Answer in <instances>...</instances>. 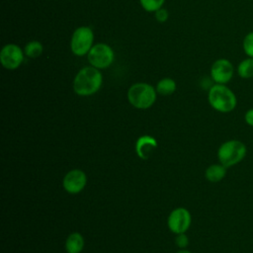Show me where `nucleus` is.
<instances>
[{
    "mask_svg": "<svg viewBox=\"0 0 253 253\" xmlns=\"http://www.w3.org/2000/svg\"><path fill=\"white\" fill-rule=\"evenodd\" d=\"M103 76L98 68L86 66L75 76L73 90L79 96H90L95 94L102 86Z\"/></svg>",
    "mask_w": 253,
    "mask_h": 253,
    "instance_id": "f257e3e1",
    "label": "nucleus"
},
{
    "mask_svg": "<svg viewBox=\"0 0 253 253\" xmlns=\"http://www.w3.org/2000/svg\"><path fill=\"white\" fill-rule=\"evenodd\" d=\"M208 100L211 107L219 113H230L237 105L235 94L224 84H214L211 86L209 91Z\"/></svg>",
    "mask_w": 253,
    "mask_h": 253,
    "instance_id": "f03ea898",
    "label": "nucleus"
},
{
    "mask_svg": "<svg viewBox=\"0 0 253 253\" xmlns=\"http://www.w3.org/2000/svg\"><path fill=\"white\" fill-rule=\"evenodd\" d=\"M247 153L246 145L238 139H229L220 144L217 149L218 161L226 168L241 162Z\"/></svg>",
    "mask_w": 253,
    "mask_h": 253,
    "instance_id": "7ed1b4c3",
    "label": "nucleus"
},
{
    "mask_svg": "<svg viewBox=\"0 0 253 253\" xmlns=\"http://www.w3.org/2000/svg\"><path fill=\"white\" fill-rule=\"evenodd\" d=\"M127 100L136 109H148L156 100V89L147 83H135L127 91Z\"/></svg>",
    "mask_w": 253,
    "mask_h": 253,
    "instance_id": "20e7f679",
    "label": "nucleus"
},
{
    "mask_svg": "<svg viewBox=\"0 0 253 253\" xmlns=\"http://www.w3.org/2000/svg\"><path fill=\"white\" fill-rule=\"evenodd\" d=\"M94 34L89 27H79L77 28L71 38V50L74 54L83 56L89 52L93 46Z\"/></svg>",
    "mask_w": 253,
    "mask_h": 253,
    "instance_id": "39448f33",
    "label": "nucleus"
},
{
    "mask_svg": "<svg viewBox=\"0 0 253 253\" xmlns=\"http://www.w3.org/2000/svg\"><path fill=\"white\" fill-rule=\"evenodd\" d=\"M88 61L96 68H107L114 61V51L106 43H97L89 50Z\"/></svg>",
    "mask_w": 253,
    "mask_h": 253,
    "instance_id": "423d86ee",
    "label": "nucleus"
},
{
    "mask_svg": "<svg viewBox=\"0 0 253 253\" xmlns=\"http://www.w3.org/2000/svg\"><path fill=\"white\" fill-rule=\"evenodd\" d=\"M191 213L185 208H177L173 210L167 219V225L170 231L175 234L185 233L191 226Z\"/></svg>",
    "mask_w": 253,
    "mask_h": 253,
    "instance_id": "0eeeda50",
    "label": "nucleus"
},
{
    "mask_svg": "<svg viewBox=\"0 0 253 253\" xmlns=\"http://www.w3.org/2000/svg\"><path fill=\"white\" fill-rule=\"evenodd\" d=\"M234 74L233 64L226 58H219L215 60L211 67V77L215 84L228 83Z\"/></svg>",
    "mask_w": 253,
    "mask_h": 253,
    "instance_id": "6e6552de",
    "label": "nucleus"
},
{
    "mask_svg": "<svg viewBox=\"0 0 253 253\" xmlns=\"http://www.w3.org/2000/svg\"><path fill=\"white\" fill-rule=\"evenodd\" d=\"M87 184V176L80 169H72L68 171L62 180L63 189L72 195L80 193Z\"/></svg>",
    "mask_w": 253,
    "mask_h": 253,
    "instance_id": "1a4fd4ad",
    "label": "nucleus"
},
{
    "mask_svg": "<svg viewBox=\"0 0 253 253\" xmlns=\"http://www.w3.org/2000/svg\"><path fill=\"white\" fill-rule=\"evenodd\" d=\"M0 60L2 65L7 69L18 68L24 60V53L20 46L9 43L2 47L0 52Z\"/></svg>",
    "mask_w": 253,
    "mask_h": 253,
    "instance_id": "9d476101",
    "label": "nucleus"
},
{
    "mask_svg": "<svg viewBox=\"0 0 253 253\" xmlns=\"http://www.w3.org/2000/svg\"><path fill=\"white\" fill-rule=\"evenodd\" d=\"M157 140L151 135H141L135 141V152L140 159H148L152 152L156 149Z\"/></svg>",
    "mask_w": 253,
    "mask_h": 253,
    "instance_id": "9b49d317",
    "label": "nucleus"
},
{
    "mask_svg": "<svg viewBox=\"0 0 253 253\" xmlns=\"http://www.w3.org/2000/svg\"><path fill=\"white\" fill-rule=\"evenodd\" d=\"M84 248V238L79 232L70 233L65 240V250L67 253H80Z\"/></svg>",
    "mask_w": 253,
    "mask_h": 253,
    "instance_id": "f8f14e48",
    "label": "nucleus"
},
{
    "mask_svg": "<svg viewBox=\"0 0 253 253\" xmlns=\"http://www.w3.org/2000/svg\"><path fill=\"white\" fill-rule=\"evenodd\" d=\"M226 175V167L221 163L211 164L205 171V177L208 181L211 183H216L221 181Z\"/></svg>",
    "mask_w": 253,
    "mask_h": 253,
    "instance_id": "ddd939ff",
    "label": "nucleus"
},
{
    "mask_svg": "<svg viewBox=\"0 0 253 253\" xmlns=\"http://www.w3.org/2000/svg\"><path fill=\"white\" fill-rule=\"evenodd\" d=\"M176 82L171 78H162L157 82L156 92L162 96H168L175 92Z\"/></svg>",
    "mask_w": 253,
    "mask_h": 253,
    "instance_id": "4468645a",
    "label": "nucleus"
},
{
    "mask_svg": "<svg viewBox=\"0 0 253 253\" xmlns=\"http://www.w3.org/2000/svg\"><path fill=\"white\" fill-rule=\"evenodd\" d=\"M237 74L243 79L253 77V58L247 57L241 60L237 65Z\"/></svg>",
    "mask_w": 253,
    "mask_h": 253,
    "instance_id": "2eb2a0df",
    "label": "nucleus"
},
{
    "mask_svg": "<svg viewBox=\"0 0 253 253\" xmlns=\"http://www.w3.org/2000/svg\"><path fill=\"white\" fill-rule=\"evenodd\" d=\"M42 53V45L40 42L38 41H33L30 42L26 46H25V54L28 57L31 58H36L39 57Z\"/></svg>",
    "mask_w": 253,
    "mask_h": 253,
    "instance_id": "dca6fc26",
    "label": "nucleus"
},
{
    "mask_svg": "<svg viewBox=\"0 0 253 253\" xmlns=\"http://www.w3.org/2000/svg\"><path fill=\"white\" fill-rule=\"evenodd\" d=\"M242 48L248 57L253 58V31L245 35L242 41Z\"/></svg>",
    "mask_w": 253,
    "mask_h": 253,
    "instance_id": "f3484780",
    "label": "nucleus"
},
{
    "mask_svg": "<svg viewBox=\"0 0 253 253\" xmlns=\"http://www.w3.org/2000/svg\"><path fill=\"white\" fill-rule=\"evenodd\" d=\"M165 0H139L142 8L147 12H156L159 10Z\"/></svg>",
    "mask_w": 253,
    "mask_h": 253,
    "instance_id": "a211bd4d",
    "label": "nucleus"
},
{
    "mask_svg": "<svg viewBox=\"0 0 253 253\" xmlns=\"http://www.w3.org/2000/svg\"><path fill=\"white\" fill-rule=\"evenodd\" d=\"M175 243L180 249H185L189 245V239L188 236L185 233H179L176 234L175 237Z\"/></svg>",
    "mask_w": 253,
    "mask_h": 253,
    "instance_id": "6ab92c4d",
    "label": "nucleus"
},
{
    "mask_svg": "<svg viewBox=\"0 0 253 253\" xmlns=\"http://www.w3.org/2000/svg\"><path fill=\"white\" fill-rule=\"evenodd\" d=\"M155 18L158 22H165L167 19H168V12L165 10V9H159L156 11V14H155Z\"/></svg>",
    "mask_w": 253,
    "mask_h": 253,
    "instance_id": "aec40b11",
    "label": "nucleus"
},
{
    "mask_svg": "<svg viewBox=\"0 0 253 253\" xmlns=\"http://www.w3.org/2000/svg\"><path fill=\"white\" fill-rule=\"evenodd\" d=\"M244 121L248 126H253V108L246 111L244 115Z\"/></svg>",
    "mask_w": 253,
    "mask_h": 253,
    "instance_id": "412c9836",
    "label": "nucleus"
},
{
    "mask_svg": "<svg viewBox=\"0 0 253 253\" xmlns=\"http://www.w3.org/2000/svg\"><path fill=\"white\" fill-rule=\"evenodd\" d=\"M176 253H192V252H190V251L187 250V249H180V250L177 251Z\"/></svg>",
    "mask_w": 253,
    "mask_h": 253,
    "instance_id": "4be33fe9",
    "label": "nucleus"
}]
</instances>
